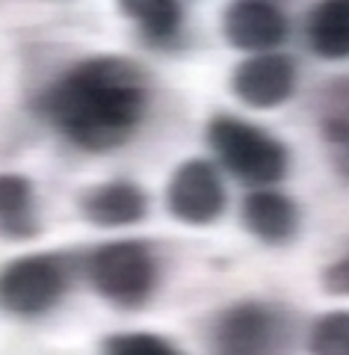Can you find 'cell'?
I'll return each instance as SVG.
<instances>
[{"label": "cell", "mask_w": 349, "mask_h": 355, "mask_svg": "<svg viewBox=\"0 0 349 355\" xmlns=\"http://www.w3.org/2000/svg\"><path fill=\"white\" fill-rule=\"evenodd\" d=\"M317 128L334 175L349 184V77L332 80L317 104Z\"/></svg>", "instance_id": "cell-11"}, {"label": "cell", "mask_w": 349, "mask_h": 355, "mask_svg": "<svg viewBox=\"0 0 349 355\" xmlns=\"http://www.w3.org/2000/svg\"><path fill=\"white\" fill-rule=\"evenodd\" d=\"M284 317L273 305L243 299L213 320L210 343L216 355H275L284 343Z\"/></svg>", "instance_id": "cell-5"}, {"label": "cell", "mask_w": 349, "mask_h": 355, "mask_svg": "<svg viewBox=\"0 0 349 355\" xmlns=\"http://www.w3.org/2000/svg\"><path fill=\"white\" fill-rule=\"evenodd\" d=\"M305 36L323 60H349V0H317L308 12Z\"/></svg>", "instance_id": "cell-13"}, {"label": "cell", "mask_w": 349, "mask_h": 355, "mask_svg": "<svg viewBox=\"0 0 349 355\" xmlns=\"http://www.w3.org/2000/svg\"><path fill=\"white\" fill-rule=\"evenodd\" d=\"M86 275L107 302L137 308L157 287V261L139 240H112L89 254Z\"/></svg>", "instance_id": "cell-3"}, {"label": "cell", "mask_w": 349, "mask_h": 355, "mask_svg": "<svg viewBox=\"0 0 349 355\" xmlns=\"http://www.w3.org/2000/svg\"><path fill=\"white\" fill-rule=\"evenodd\" d=\"M207 146L225 172L257 190L278 184L290 169V151L284 142L266 128L231 113H219L207 121Z\"/></svg>", "instance_id": "cell-2"}, {"label": "cell", "mask_w": 349, "mask_h": 355, "mask_svg": "<svg viewBox=\"0 0 349 355\" xmlns=\"http://www.w3.org/2000/svg\"><path fill=\"white\" fill-rule=\"evenodd\" d=\"M151 107V80L142 65L98 53L69 65L33 98V113L65 142L107 154L137 137Z\"/></svg>", "instance_id": "cell-1"}, {"label": "cell", "mask_w": 349, "mask_h": 355, "mask_svg": "<svg viewBox=\"0 0 349 355\" xmlns=\"http://www.w3.org/2000/svg\"><path fill=\"white\" fill-rule=\"evenodd\" d=\"M119 9L151 48H169L184 33L181 0H119Z\"/></svg>", "instance_id": "cell-12"}, {"label": "cell", "mask_w": 349, "mask_h": 355, "mask_svg": "<svg viewBox=\"0 0 349 355\" xmlns=\"http://www.w3.org/2000/svg\"><path fill=\"white\" fill-rule=\"evenodd\" d=\"M243 225L261 243L281 246L299 231V207L290 196L273 190V187H261L246 196Z\"/></svg>", "instance_id": "cell-10"}, {"label": "cell", "mask_w": 349, "mask_h": 355, "mask_svg": "<svg viewBox=\"0 0 349 355\" xmlns=\"http://www.w3.org/2000/svg\"><path fill=\"white\" fill-rule=\"evenodd\" d=\"M222 36L243 53H273L290 36L287 12L275 0H231L222 12Z\"/></svg>", "instance_id": "cell-7"}, {"label": "cell", "mask_w": 349, "mask_h": 355, "mask_svg": "<svg viewBox=\"0 0 349 355\" xmlns=\"http://www.w3.org/2000/svg\"><path fill=\"white\" fill-rule=\"evenodd\" d=\"M104 355H184L172 343L151 331H121L104 340Z\"/></svg>", "instance_id": "cell-16"}, {"label": "cell", "mask_w": 349, "mask_h": 355, "mask_svg": "<svg viewBox=\"0 0 349 355\" xmlns=\"http://www.w3.org/2000/svg\"><path fill=\"white\" fill-rule=\"evenodd\" d=\"M320 282L332 296H349V252L343 254V258H337V261H332L329 266H325Z\"/></svg>", "instance_id": "cell-17"}, {"label": "cell", "mask_w": 349, "mask_h": 355, "mask_svg": "<svg viewBox=\"0 0 349 355\" xmlns=\"http://www.w3.org/2000/svg\"><path fill=\"white\" fill-rule=\"evenodd\" d=\"M299 71L287 53H255L231 71V92L252 110H275L296 92Z\"/></svg>", "instance_id": "cell-8"}, {"label": "cell", "mask_w": 349, "mask_h": 355, "mask_svg": "<svg viewBox=\"0 0 349 355\" xmlns=\"http://www.w3.org/2000/svg\"><path fill=\"white\" fill-rule=\"evenodd\" d=\"M71 272L62 254H21L0 266V311L15 317H39L69 291Z\"/></svg>", "instance_id": "cell-4"}, {"label": "cell", "mask_w": 349, "mask_h": 355, "mask_svg": "<svg viewBox=\"0 0 349 355\" xmlns=\"http://www.w3.org/2000/svg\"><path fill=\"white\" fill-rule=\"evenodd\" d=\"M225 184L210 160H184L169 178L166 207L184 225H210L225 214Z\"/></svg>", "instance_id": "cell-6"}, {"label": "cell", "mask_w": 349, "mask_h": 355, "mask_svg": "<svg viewBox=\"0 0 349 355\" xmlns=\"http://www.w3.org/2000/svg\"><path fill=\"white\" fill-rule=\"evenodd\" d=\"M39 231L36 190L21 172H0V234L27 240Z\"/></svg>", "instance_id": "cell-14"}, {"label": "cell", "mask_w": 349, "mask_h": 355, "mask_svg": "<svg viewBox=\"0 0 349 355\" xmlns=\"http://www.w3.org/2000/svg\"><path fill=\"white\" fill-rule=\"evenodd\" d=\"M311 355H349V311H329L308 331Z\"/></svg>", "instance_id": "cell-15"}, {"label": "cell", "mask_w": 349, "mask_h": 355, "mask_svg": "<svg viewBox=\"0 0 349 355\" xmlns=\"http://www.w3.org/2000/svg\"><path fill=\"white\" fill-rule=\"evenodd\" d=\"M80 214L98 228H125L137 225L148 214V196L137 181L112 178L95 184L80 196Z\"/></svg>", "instance_id": "cell-9"}]
</instances>
